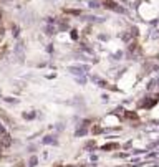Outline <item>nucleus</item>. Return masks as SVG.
<instances>
[{
  "instance_id": "f257e3e1",
  "label": "nucleus",
  "mask_w": 159,
  "mask_h": 167,
  "mask_svg": "<svg viewBox=\"0 0 159 167\" xmlns=\"http://www.w3.org/2000/svg\"><path fill=\"white\" fill-rule=\"evenodd\" d=\"M83 70H85V68H75V66H70V68H68L70 73H75V75H80V76L83 75Z\"/></svg>"
},
{
  "instance_id": "f03ea898",
  "label": "nucleus",
  "mask_w": 159,
  "mask_h": 167,
  "mask_svg": "<svg viewBox=\"0 0 159 167\" xmlns=\"http://www.w3.org/2000/svg\"><path fill=\"white\" fill-rule=\"evenodd\" d=\"M116 147V144H106V146H103L104 151H111V149H114Z\"/></svg>"
},
{
  "instance_id": "7ed1b4c3",
  "label": "nucleus",
  "mask_w": 159,
  "mask_h": 167,
  "mask_svg": "<svg viewBox=\"0 0 159 167\" xmlns=\"http://www.w3.org/2000/svg\"><path fill=\"white\" fill-rule=\"evenodd\" d=\"M101 131H103V129H101V127H95V129H93V132H95V134H100V132H101Z\"/></svg>"
},
{
  "instance_id": "20e7f679",
  "label": "nucleus",
  "mask_w": 159,
  "mask_h": 167,
  "mask_svg": "<svg viewBox=\"0 0 159 167\" xmlns=\"http://www.w3.org/2000/svg\"><path fill=\"white\" fill-rule=\"evenodd\" d=\"M35 164H37V157H32L30 159V166H35Z\"/></svg>"
},
{
  "instance_id": "39448f33",
  "label": "nucleus",
  "mask_w": 159,
  "mask_h": 167,
  "mask_svg": "<svg viewBox=\"0 0 159 167\" xmlns=\"http://www.w3.org/2000/svg\"><path fill=\"white\" fill-rule=\"evenodd\" d=\"M128 114V118H133V119H136V114L134 112H126Z\"/></svg>"
},
{
  "instance_id": "423d86ee",
  "label": "nucleus",
  "mask_w": 159,
  "mask_h": 167,
  "mask_svg": "<svg viewBox=\"0 0 159 167\" xmlns=\"http://www.w3.org/2000/svg\"><path fill=\"white\" fill-rule=\"evenodd\" d=\"M71 37H73V38H75V40H76V38H78V33H76V32H75V30H73V32H71Z\"/></svg>"
},
{
  "instance_id": "0eeeda50",
  "label": "nucleus",
  "mask_w": 159,
  "mask_h": 167,
  "mask_svg": "<svg viewBox=\"0 0 159 167\" xmlns=\"http://www.w3.org/2000/svg\"><path fill=\"white\" fill-rule=\"evenodd\" d=\"M0 22H2V13H0Z\"/></svg>"
}]
</instances>
